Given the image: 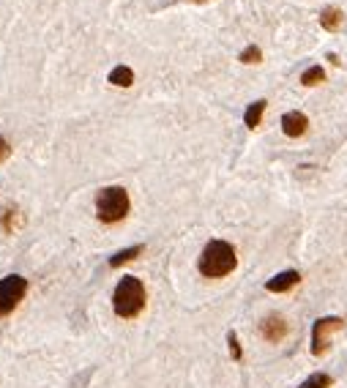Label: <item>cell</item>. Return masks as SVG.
<instances>
[{
    "label": "cell",
    "instance_id": "5b68a950",
    "mask_svg": "<svg viewBox=\"0 0 347 388\" xmlns=\"http://www.w3.org/2000/svg\"><path fill=\"white\" fill-rule=\"evenodd\" d=\"M27 293V279L20 274H11V276H3L0 279V317L11 314V312L20 307V301L25 298Z\"/></svg>",
    "mask_w": 347,
    "mask_h": 388
},
{
    "label": "cell",
    "instance_id": "277c9868",
    "mask_svg": "<svg viewBox=\"0 0 347 388\" xmlns=\"http://www.w3.org/2000/svg\"><path fill=\"white\" fill-rule=\"evenodd\" d=\"M345 326V320L342 317H336V314H331V317H317L315 323H312V339H309V350H312V356H325L328 353V347H331V334L334 331H339Z\"/></svg>",
    "mask_w": 347,
    "mask_h": 388
},
{
    "label": "cell",
    "instance_id": "4fadbf2b",
    "mask_svg": "<svg viewBox=\"0 0 347 388\" xmlns=\"http://www.w3.org/2000/svg\"><path fill=\"white\" fill-rule=\"evenodd\" d=\"M325 82V72H322L320 66H312V69H306L303 74H301V85H306V88H315V85H320Z\"/></svg>",
    "mask_w": 347,
    "mask_h": 388
},
{
    "label": "cell",
    "instance_id": "6da1fadb",
    "mask_svg": "<svg viewBox=\"0 0 347 388\" xmlns=\"http://www.w3.org/2000/svg\"><path fill=\"white\" fill-rule=\"evenodd\" d=\"M235 265H238V255H235L233 243L219 241V238L216 241H208L197 260L199 274L208 276V279H222V276L235 271Z\"/></svg>",
    "mask_w": 347,
    "mask_h": 388
},
{
    "label": "cell",
    "instance_id": "52a82bcc",
    "mask_svg": "<svg viewBox=\"0 0 347 388\" xmlns=\"http://www.w3.org/2000/svg\"><path fill=\"white\" fill-rule=\"evenodd\" d=\"M282 131H284L287 137L298 140V137H303V134L309 131V118H306L303 112H298V109L284 112V115H282Z\"/></svg>",
    "mask_w": 347,
    "mask_h": 388
},
{
    "label": "cell",
    "instance_id": "7c38bea8",
    "mask_svg": "<svg viewBox=\"0 0 347 388\" xmlns=\"http://www.w3.org/2000/svg\"><path fill=\"white\" fill-rule=\"evenodd\" d=\"M107 79H110L112 85H118V88H129V85H134V72H131L129 66H115Z\"/></svg>",
    "mask_w": 347,
    "mask_h": 388
},
{
    "label": "cell",
    "instance_id": "8fae6325",
    "mask_svg": "<svg viewBox=\"0 0 347 388\" xmlns=\"http://www.w3.org/2000/svg\"><path fill=\"white\" fill-rule=\"evenodd\" d=\"M145 252V246L143 243H137V246H129V249H121V252H115L112 257H110V268H121L124 262H131L134 257H140Z\"/></svg>",
    "mask_w": 347,
    "mask_h": 388
},
{
    "label": "cell",
    "instance_id": "8992f818",
    "mask_svg": "<svg viewBox=\"0 0 347 388\" xmlns=\"http://www.w3.org/2000/svg\"><path fill=\"white\" fill-rule=\"evenodd\" d=\"M287 331H290V326H287V320L282 314H268V317L260 320V337L266 342H271V344L282 342L287 337Z\"/></svg>",
    "mask_w": 347,
    "mask_h": 388
},
{
    "label": "cell",
    "instance_id": "ba28073f",
    "mask_svg": "<svg viewBox=\"0 0 347 388\" xmlns=\"http://www.w3.org/2000/svg\"><path fill=\"white\" fill-rule=\"evenodd\" d=\"M296 285H301V274L298 271H282V274H276L273 279L266 282V290L268 293H287V290H293Z\"/></svg>",
    "mask_w": 347,
    "mask_h": 388
},
{
    "label": "cell",
    "instance_id": "7a4b0ae2",
    "mask_svg": "<svg viewBox=\"0 0 347 388\" xmlns=\"http://www.w3.org/2000/svg\"><path fill=\"white\" fill-rule=\"evenodd\" d=\"M145 285L137 279V276H124L118 285H115V293H112V309L121 320H134L140 312L145 309Z\"/></svg>",
    "mask_w": 347,
    "mask_h": 388
},
{
    "label": "cell",
    "instance_id": "5bb4252c",
    "mask_svg": "<svg viewBox=\"0 0 347 388\" xmlns=\"http://www.w3.org/2000/svg\"><path fill=\"white\" fill-rule=\"evenodd\" d=\"M296 388H331V375H325V372H315V375H309V377Z\"/></svg>",
    "mask_w": 347,
    "mask_h": 388
},
{
    "label": "cell",
    "instance_id": "3957f363",
    "mask_svg": "<svg viewBox=\"0 0 347 388\" xmlns=\"http://www.w3.org/2000/svg\"><path fill=\"white\" fill-rule=\"evenodd\" d=\"M129 192L124 186H104L99 194H96V216L104 225H118L129 216Z\"/></svg>",
    "mask_w": 347,
    "mask_h": 388
},
{
    "label": "cell",
    "instance_id": "9a60e30c",
    "mask_svg": "<svg viewBox=\"0 0 347 388\" xmlns=\"http://www.w3.org/2000/svg\"><path fill=\"white\" fill-rule=\"evenodd\" d=\"M238 60H241V63H249V66H251V63H260V60H263V50L254 47V44H249L247 50L238 55Z\"/></svg>",
    "mask_w": 347,
    "mask_h": 388
},
{
    "label": "cell",
    "instance_id": "9c48e42d",
    "mask_svg": "<svg viewBox=\"0 0 347 388\" xmlns=\"http://www.w3.org/2000/svg\"><path fill=\"white\" fill-rule=\"evenodd\" d=\"M266 107H268L266 99H257V102L249 104L247 112H244V123H247V129H257V126H260V121H263V115H266Z\"/></svg>",
    "mask_w": 347,
    "mask_h": 388
},
{
    "label": "cell",
    "instance_id": "e0dca14e",
    "mask_svg": "<svg viewBox=\"0 0 347 388\" xmlns=\"http://www.w3.org/2000/svg\"><path fill=\"white\" fill-rule=\"evenodd\" d=\"M8 156H11V145H8V140H6V137H0V164H3Z\"/></svg>",
    "mask_w": 347,
    "mask_h": 388
},
{
    "label": "cell",
    "instance_id": "30bf717a",
    "mask_svg": "<svg viewBox=\"0 0 347 388\" xmlns=\"http://www.w3.org/2000/svg\"><path fill=\"white\" fill-rule=\"evenodd\" d=\"M320 25H322V30H328V33H336V30L342 27V11H339L336 6H325L320 11Z\"/></svg>",
    "mask_w": 347,
    "mask_h": 388
},
{
    "label": "cell",
    "instance_id": "2e32d148",
    "mask_svg": "<svg viewBox=\"0 0 347 388\" xmlns=\"http://www.w3.org/2000/svg\"><path fill=\"white\" fill-rule=\"evenodd\" d=\"M227 344H230V356H233V361H241V359H244V350H241V342H238V334H235V331L227 334Z\"/></svg>",
    "mask_w": 347,
    "mask_h": 388
}]
</instances>
